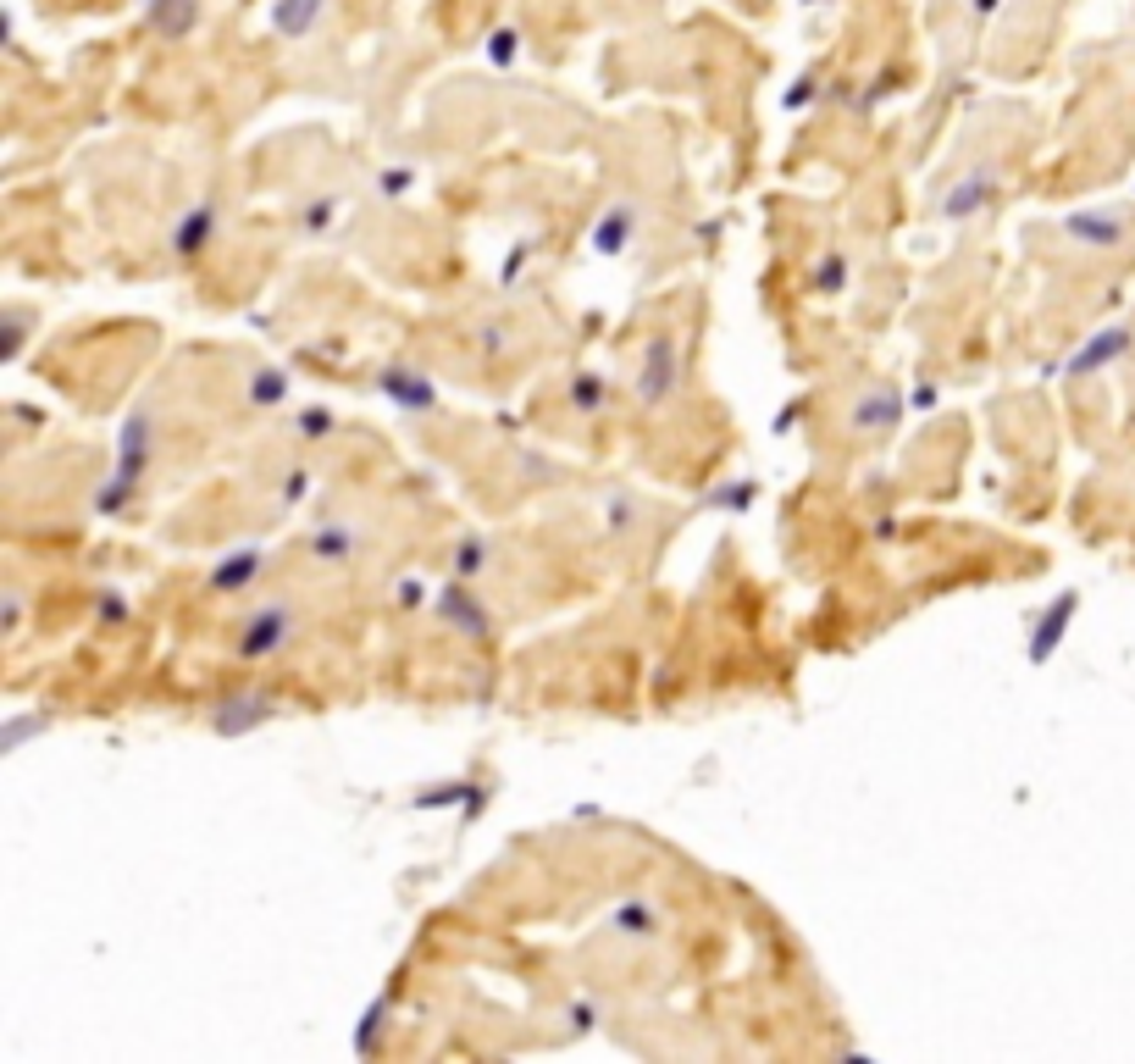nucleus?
<instances>
[{
    "mask_svg": "<svg viewBox=\"0 0 1135 1064\" xmlns=\"http://www.w3.org/2000/svg\"><path fill=\"white\" fill-rule=\"evenodd\" d=\"M293 632H300V610L293 605H261V610H249L239 622V654L244 660H271V654H283L293 644Z\"/></svg>",
    "mask_w": 1135,
    "mask_h": 1064,
    "instance_id": "f257e3e1",
    "label": "nucleus"
},
{
    "mask_svg": "<svg viewBox=\"0 0 1135 1064\" xmlns=\"http://www.w3.org/2000/svg\"><path fill=\"white\" fill-rule=\"evenodd\" d=\"M676 377H681V361H676V344L671 339H654L642 350V377H637V399L642 405H664L676 394Z\"/></svg>",
    "mask_w": 1135,
    "mask_h": 1064,
    "instance_id": "f03ea898",
    "label": "nucleus"
},
{
    "mask_svg": "<svg viewBox=\"0 0 1135 1064\" xmlns=\"http://www.w3.org/2000/svg\"><path fill=\"white\" fill-rule=\"evenodd\" d=\"M266 721H271L266 693H227V699L217 704V715H211V726H217L222 738H244V732H256Z\"/></svg>",
    "mask_w": 1135,
    "mask_h": 1064,
    "instance_id": "7ed1b4c3",
    "label": "nucleus"
},
{
    "mask_svg": "<svg viewBox=\"0 0 1135 1064\" xmlns=\"http://www.w3.org/2000/svg\"><path fill=\"white\" fill-rule=\"evenodd\" d=\"M991 195H997V167H981V172H969V178H958L936 211H942V222H964L969 211H986Z\"/></svg>",
    "mask_w": 1135,
    "mask_h": 1064,
    "instance_id": "20e7f679",
    "label": "nucleus"
},
{
    "mask_svg": "<svg viewBox=\"0 0 1135 1064\" xmlns=\"http://www.w3.org/2000/svg\"><path fill=\"white\" fill-rule=\"evenodd\" d=\"M438 610H443V622L455 627V632H465V637H487V610L477 605L472 593H465V583L455 577L443 593H438Z\"/></svg>",
    "mask_w": 1135,
    "mask_h": 1064,
    "instance_id": "39448f33",
    "label": "nucleus"
},
{
    "mask_svg": "<svg viewBox=\"0 0 1135 1064\" xmlns=\"http://www.w3.org/2000/svg\"><path fill=\"white\" fill-rule=\"evenodd\" d=\"M261 571H266V555L261 549H239V555H227V560L211 566V588H217V593H244V588H256Z\"/></svg>",
    "mask_w": 1135,
    "mask_h": 1064,
    "instance_id": "423d86ee",
    "label": "nucleus"
},
{
    "mask_svg": "<svg viewBox=\"0 0 1135 1064\" xmlns=\"http://www.w3.org/2000/svg\"><path fill=\"white\" fill-rule=\"evenodd\" d=\"M383 394L394 405H405V411H433V405H438L433 383L416 377V372H405V366H388V372H383Z\"/></svg>",
    "mask_w": 1135,
    "mask_h": 1064,
    "instance_id": "0eeeda50",
    "label": "nucleus"
},
{
    "mask_svg": "<svg viewBox=\"0 0 1135 1064\" xmlns=\"http://www.w3.org/2000/svg\"><path fill=\"white\" fill-rule=\"evenodd\" d=\"M211 234H217V211H211V205H194L189 217L172 227V256H178V261H194V256L211 244Z\"/></svg>",
    "mask_w": 1135,
    "mask_h": 1064,
    "instance_id": "6e6552de",
    "label": "nucleus"
},
{
    "mask_svg": "<svg viewBox=\"0 0 1135 1064\" xmlns=\"http://www.w3.org/2000/svg\"><path fill=\"white\" fill-rule=\"evenodd\" d=\"M892 421H897V389L875 383V389L853 405V428H858V433H887Z\"/></svg>",
    "mask_w": 1135,
    "mask_h": 1064,
    "instance_id": "1a4fd4ad",
    "label": "nucleus"
},
{
    "mask_svg": "<svg viewBox=\"0 0 1135 1064\" xmlns=\"http://www.w3.org/2000/svg\"><path fill=\"white\" fill-rule=\"evenodd\" d=\"M632 227H637V211L632 205H610L593 227V249L598 256H620L626 244H632Z\"/></svg>",
    "mask_w": 1135,
    "mask_h": 1064,
    "instance_id": "9d476101",
    "label": "nucleus"
},
{
    "mask_svg": "<svg viewBox=\"0 0 1135 1064\" xmlns=\"http://www.w3.org/2000/svg\"><path fill=\"white\" fill-rule=\"evenodd\" d=\"M1069 615H1074V593H1064V599H1052V605H1047L1042 627H1035V637H1030V660H1035V666H1042L1047 654H1052V644L1069 632Z\"/></svg>",
    "mask_w": 1135,
    "mask_h": 1064,
    "instance_id": "9b49d317",
    "label": "nucleus"
},
{
    "mask_svg": "<svg viewBox=\"0 0 1135 1064\" xmlns=\"http://www.w3.org/2000/svg\"><path fill=\"white\" fill-rule=\"evenodd\" d=\"M355 549H361V538H355V527H349V521H327V527H317V533H310V555L332 560V566L355 560Z\"/></svg>",
    "mask_w": 1135,
    "mask_h": 1064,
    "instance_id": "f8f14e48",
    "label": "nucleus"
},
{
    "mask_svg": "<svg viewBox=\"0 0 1135 1064\" xmlns=\"http://www.w3.org/2000/svg\"><path fill=\"white\" fill-rule=\"evenodd\" d=\"M1119 350H1130V333H1125V327H1113V333H1097V339H1091L1086 350L1064 366V372H1069V377H1086V372H1097V366H1108Z\"/></svg>",
    "mask_w": 1135,
    "mask_h": 1064,
    "instance_id": "ddd939ff",
    "label": "nucleus"
},
{
    "mask_svg": "<svg viewBox=\"0 0 1135 1064\" xmlns=\"http://www.w3.org/2000/svg\"><path fill=\"white\" fill-rule=\"evenodd\" d=\"M322 0H278V12H271V23H278L283 40H305L310 23H317Z\"/></svg>",
    "mask_w": 1135,
    "mask_h": 1064,
    "instance_id": "4468645a",
    "label": "nucleus"
},
{
    "mask_svg": "<svg viewBox=\"0 0 1135 1064\" xmlns=\"http://www.w3.org/2000/svg\"><path fill=\"white\" fill-rule=\"evenodd\" d=\"M1064 234L1081 239V244H1119L1125 227H1119V217H1086V211H1081V217L1064 222Z\"/></svg>",
    "mask_w": 1135,
    "mask_h": 1064,
    "instance_id": "2eb2a0df",
    "label": "nucleus"
},
{
    "mask_svg": "<svg viewBox=\"0 0 1135 1064\" xmlns=\"http://www.w3.org/2000/svg\"><path fill=\"white\" fill-rule=\"evenodd\" d=\"M487 555H494V544H487L482 533H465V538H460V544H455V577H460V583H472V577H482Z\"/></svg>",
    "mask_w": 1135,
    "mask_h": 1064,
    "instance_id": "dca6fc26",
    "label": "nucleus"
},
{
    "mask_svg": "<svg viewBox=\"0 0 1135 1064\" xmlns=\"http://www.w3.org/2000/svg\"><path fill=\"white\" fill-rule=\"evenodd\" d=\"M571 405H576V411H587V416H604V411H610V389H604V377L576 372V377H571Z\"/></svg>",
    "mask_w": 1135,
    "mask_h": 1064,
    "instance_id": "f3484780",
    "label": "nucleus"
},
{
    "mask_svg": "<svg viewBox=\"0 0 1135 1064\" xmlns=\"http://www.w3.org/2000/svg\"><path fill=\"white\" fill-rule=\"evenodd\" d=\"M244 394H249V405H283L288 377H283V372H266V366H261V372H249V389H244Z\"/></svg>",
    "mask_w": 1135,
    "mask_h": 1064,
    "instance_id": "a211bd4d",
    "label": "nucleus"
},
{
    "mask_svg": "<svg viewBox=\"0 0 1135 1064\" xmlns=\"http://www.w3.org/2000/svg\"><path fill=\"white\" fill-rule=\"evenodd\" d=\"M194 17H200V6H194V0H161V6H155V23H161V34H189Z\"/></svg>",
    "mask_w": 1135,
    "mask_h": 1064,
    "instance_id": "6ab92c4d",
    "label": "nucleus"
},
{
    "mask_svg": "<svg viewBox=\"0 0 1135 1064\" xmlns=\"http://www.w3.org/2000/svg\"><path fill=\"white\" fill-rule=\"evenodd\" d=\"M615 926H626L632 937H654V909L632 898V904H620V909H615Z\"/></svg>",
    "mask_w": 1135,
    "mask_h": 1064,
    "instance_id": "aec40b11",
    "label": "nucleus"
},
{
    "mask_svg": "<svg viewBox=\"0 0 1135 1064\" xmlns=\"http://www.w3.org/2000/svg\"><path fill=\"white\" fill-rule=\"evenodd\" d=\"M843 283H848V261L843 256H820V266H814V288H820V295H836Z\"/></svg>",
    "mask_w": 1135,
    "mask_h": 1064,
    "instance_id": "412c9836",
    "label": "nucleus"
},
{
    "mask_svg": "<svg viewBox=\"0 0 1135 1064\" xmlns=\"http://www.w3.org/2000/svg\"><path fill=\"white\" fill-rule=\"evenodd\" d=\"M604 516H610V527L615 533H632V521H637V499H604Z\"/></svg>",
    "mask_w": 1135,
    "mask_h": 1064,
    "instance_id": "4be33fe9",
    "label": "nucleus"
},
{
    "mask_svg": "<svg viewBox=\"0 0 1135 1064\" xmlns=\"http://www.w3.org/2000/svg\"><path fill=\"white\" fill-rule=\"evenodd\" d=\"M377 1032H383V1003H377V1009H371V1015H366V1025H361V1037H355V1048H361V1054H371V1048H377Z\"/></svg>",
    "mask_w": 1135,
    "mask_h": 1064,
    "instance_id": "5701e85b",
    "label": "nucleus"
},
{
    "mask_svg": "<svg viewBox=\"0 0 1135 1064\" xmlns=\"http://www.w3.org/2000/svg\"><path fill=\"white\" fill-rule=\"evenodd\" d=\"M23 632V593H17V583L6 588V637Z\"/></svg>",
    "mask_w": 1135,
    "mask_h": 1064,
    "instance_id": "b1692460",
    "label": "nucleus"
},
{
    "mask_svg": "<svg viewBox=\"0 0 1135 1064\" xmlns=\"http://www.w3.org/2000/svg\"><path fill=\"white\" fill-rule=\"evenodd\" d=\"M327 428H332V416H327V411H305V416H300V433H310V438L327 433Z\"/></svg>",
    "mask_w": 1135,
    "mask_h": 1064,
    "instance_id": "393cba45",
    "label": "nucleus"
},
{
    "mask_svg": "<svg viewBox=\"0 0 1135 1064\" xmlns=\"http://www.w3.org/2000/svg\"><path fill=\"white\" fill-rule=\"evenodd\" d=\"M504 344H510V333H504V327H487V333H482V350H487V355H499Z\"/></svg>",
    "mask_w": 1135,
    "mask_h": 1064,
    "instance_id": "a878e982",
    "label": "nucleus"
},
{
    "mask_svg": "<svg viewBox=\"0 0 1135 1064\" xmlns=\"http://www.w3.org/2000/svg\"><path fill=\"white\" fill-rule=\"evenodd\" d=\"M410 189V172H383V195H405Z\"/></svg>",
    "mask_w": 1135,
    "mask_h": 1064,
    "instance_id": "bb28decb",
    "label": "nucleus"
}]
</instances>
